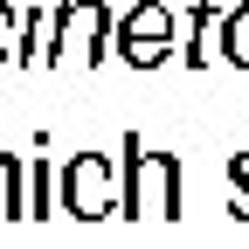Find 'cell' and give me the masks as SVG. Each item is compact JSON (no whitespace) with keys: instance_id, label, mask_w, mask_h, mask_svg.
Segmentation results:
<instances>
[{"instance_id":"cell-1","label":"cell","mask_w":249,"mask_h":249,"mask_svg":"<svg viewBox=\"0 0 249 249\" xmlns=\"http://www.w3.org/2000/svg\"><path fill=\"white\" fill-rule=\"evenodd\" d=\"M229 62H242V70H249V7L229 21Z\"/></svg>"}]
</instances>
